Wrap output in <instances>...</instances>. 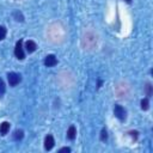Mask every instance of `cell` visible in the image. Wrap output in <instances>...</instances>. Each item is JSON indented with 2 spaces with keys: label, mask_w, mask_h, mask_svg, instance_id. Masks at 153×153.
Listing matches in <instances>:
<instances>
[{
  "label": "cell",
  "mask_w": 153,
  "mask_h": 153,
  "mask_svg": "<svg viewBox=\"0 0 153 153\" xmlns=\"http://www.w3.org/2000/svg\"><path fill=\"white\" fill-rule=\"evenodd\" d=\"M7 79H8V84H10V86H16V85H18V84L22 81V76H20V74L14 73V72L8 73V74H7Z\"/></svg>",
  "instance_id": "6da1fadb"
},
{
  "label": "cell",
  "mask_w": 153,
  "mask_h": 153,
  "mask_svg": "<svg viewBox=\"0 0 153 153\" xmlns=\"http://www.w3.org/2000/svg\"><path fill=\"white\" fill-rule=\"evenodd\" d=\"M114 114H115V116H116L120 121H124L126 117H127V111L124 110L123 106H121V105H118V104L115 105V108H114Z\"/></svg>",
  "instance_id": "7a4b0ae2"
},
{
  "label": "cell",
  "mask_w": 153,
  "mask_h": 153,
  "mask_svg": "<svg viewBox=\"0 0 153 153\" xmlns=\"http://www.w3.org/2000/svg\"><path fill=\"white\" fill-rule=\"evenodd\" d=\"M14 55L18 60H23L25 57V54H24V50H23V41L19 39L17 43H16V48H14Z\"/></svg>",
  "instance_id": "3957f363"
},
{
  "label": "cell",
  "mask_w": 153,
  "mask_h": 153,
  "mask_svg": "<svg viewBox=\"0 0 153 153\" xmlns=\"http://www.w3.org/2000/svg\"><path fill=\"white\" fill-rule=\"evenodd\" d=\"M44 65H45L47 67H54V66H56V65H57V59H56V56L53 55V54L47 55L45 59H44Z\"/></svg>",
  "instance_id": "277c9868"
},
{
  "label": "cell",
  "mask_w": 153,
  "mask_h": 153,
  "mask_svg": "<svg viewBox=\"0 0 153 153\" xmlns=\"http://www.w3.org/2000/svg\"><path fill=\"white\" fill-rule=\"evenodd\" d=\"M54 145H55V141H54L53 135L48 134V135L45 136V139H44V149H45V151H50V149L54 147Z\"/></svg>",
  "instance_id": "5b68a950"
},
{
  "label": "cell",
  "mask_w": 153,
  "mask_h": 153,
  "mask_svg": "<svg viewBox=\"0 0 153 153\" xmlns=\"http://www.w3.org/2000/svg\"><path fill=\"white\" fill-rule=\"evenodd\" d=\"M36 49H37V44H36L32 39H29V41L25 42V50H26L29 54L33 53Z\"/></svg>",
  "instance_id": "8992f818"
},
{
  "label": "cell",
  "mask_w": 153,
  "mask_h": 153,
  "mask_svg": "<svg viewBox=\"0 0 153 153\" xmlns=\"http://www.w3.org/2000/svg\"><path fill=\"white\" fill-rule=\"evenodd\" d=\"M10 127H11L10 122H7V121L2 122V123L0 124V134H1V135H6V134L8 133V130H10Z\"/></svg>",
  "instance_id": "52a82bcc"
},
{
  "label": "cell",
  "mask_w": 153,
  "mask_h": 153,
  "mask_svg": "<svg viewBox=\"0 0 153 153\" xmlns=\"http://www.w3.org/2000/svg\"><path fill=\"white\" fill-rule=\"evenodd\" d=\"M75 136H76V129H75L74 126H71V127L68 128V130H67V137H68L69 140H74Z\"/></svg>",
  "instance_id": "ba28073f"
},
{
  "label": "cell",
  "mask_w": 153,
  "mask_h": 153,
  "mask_svg": "<svg viewBox=\"0 0 153 153\" xmlns=\"http://www.w3.org/2000/svg\"><path fill=\"white\" fill-rule=\"evenodd\" d=\"M23 136H24V131H23L22 129H17V130L14 131V134H13V139H14L16 141L22 140V139H23Z\"/></svg>",
  "instance_id": "9c48e42d"
},
{
  "label": "cell",
  "mask_w": 153,
  "mask_h": 153,
  "mask_svg": "<svg viewBox=\"0 0 153 153\" xmlns=\"http://www.w3.org/2000/svg\"><path fill=\"white\" fill-rule=\"evenodd\" d=\"M148 108H149L148 99H147V98H143V99L141 100V109H142V110H148Z\"/></svg>",
  "instance_id": "30bf717a"
},
{
  "label": "cell",
  "mask_w": 153,
  "mask_h": 153,
  "mask_svg": "<svg viewBox=\"0 0 153 153\" xmlns=\"http://www.w3.org/2000/svg\"><path fill=\"white\" fill-rule=\"evenodd\" d=\"M6 33H7V30L4 25H0V41L4 39L6 37Z\"/></svg>",
  "instance_id": "8fae6325"
},
{
  "label": "cell",
  "mask_w": 153,
  "mask_h": 153,
  "mask_svg": "<svg viewBox=\"0 0 153 153\" xmlns=\"http://www.w3.org/2000/svg\"><path fill=\"white\" fill-rule=\"evenodd\" d=\"M13 16H14L16 20H18V22H23V20H24V18H23V16H22V13H20L19 11H16V12L13 13Z\"/></svg>",
  "instance_id": "7c38bea8"
},
{
  "label": "cell",
  "mask_w": 153,
  "mask_h": 153,
  "mask_svg": "<svg viewBox=\"0 0 153 153\" xmlns=\"http://www.w3.org/2000/svg\"><path fill=\"white\" fill-rule=\"evenodd\" d=\"M106 139H108V131H106L105 128H103L102 131H100V140L102 141H105Z\"/></svg>",
  "instance_id": "4fadbf2b"
},
{
  "label": "cell",
  "mask_w": 153,
  "mask_h": 153,
  "mask_svg": "<svg viewBox=\"0 0 153 153\" xmlns=\"http://www.w3.org/2000/svg\"><path fill=\"white\" fill-rule=\"evenodd\" d=\"M5 93V84H4V80L0 78V96H2Z\"/></svg>",
  "instance_id": "5bb4252c"
},
{
  "label": "cell",
  "mask_w": 153,
  "mask_h": 153,
  "mask_svg": "<svg viewBox=\"0 0 153 153\" xmlns=\"http://www.w3.org/2000/svg\"><path fill=\"white\" fill-rule=\"evenodd\" d=\"M146 93H147V97H151V94H152V86L149 82L146 85Z\"/></svg>",
  "instance_id": "9a60e30c"
},
{
  "label": "cell",
  "mask_w": 153,
  "mask_h": 153,
  "mask_svg": "<svg viewBox=\"0 0 153 153\" xmlns=\"http://www.w3.org/2000/svg\"><path fill=\"white\" fill-rule=\"evenodd\" d=\"M129 134L134 137V140H136V139H137V134H139V133H137L136 130H130V131H129Z\"/></svg>",
  "instance_id": "2e32d148"
},
{
  "label": "cell",
  "mask_w": 153,
  "mask_h": 153,
  "mask_svg": "<svg viewBox=\"0 0 153 153\" xmlns=\"http://www.w3.org/2000/svg\"><path fill=\"white\" fill-rule=\"evenodd\" d=\"M59 152H60V153H62V152H71V148H69V147H63V148H61Z\"/></svg>",
  "instance_id": "e0dca14e"
},
{
  "label": "cell",
  "mask_w": 153,
  "mask_h": 153,
  "mask_svg": "<svg viewBox=\"0 0 153 153\" xmlns=\"http://www.w3.org/2000/svg\"><path fill=\"white\" fill-rule=\"evenodd\" d=\"M126 1H127L128 4H130V2H131V0H126Z\"/></svg>",
  "instance_id": "ac0fdd59"
}]
</instances>
